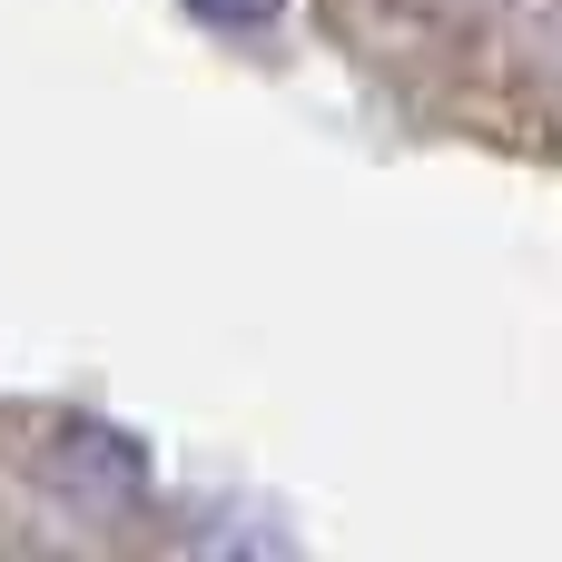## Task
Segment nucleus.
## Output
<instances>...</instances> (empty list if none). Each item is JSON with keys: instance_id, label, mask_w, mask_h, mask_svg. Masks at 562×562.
Instances as JSON below:
<instances>
[{"instance_id": "f257e3e1", "label": "nucleus", "mask_w": 562, "mask_h": 562, "mask_svg": "<svg viewBox=\"0 0 562 562\" xmlns=\"http://www.w3.org/2000/svg\"><path fill=\"white\" fill-rule=\"evenodd\" d=\"M188 10H198V20H217V30H257L277 0H188Z\"/></svg>"}]
</instances>
